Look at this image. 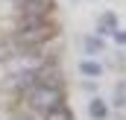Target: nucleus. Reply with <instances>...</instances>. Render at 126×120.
Wrapping results in <instances>:
<instances>
[{"mask_svg": "<svg viewBox=\"0 0 126 120\" xmlns=\"http://www.w3.org/2000/svg\"><path fill=\"white\" fill-rule=\"evenodd\" d=\"M62 88L59 85H38V88L30 91V103L35 111H41V114H47V111H53V108H59L62 105Z\"/></svg>", "mask_w": 126, "mask_h": 120, "instance_id": "obj_1", "label": "nucleus"}, {"mask_svg": "<svg viewBox=\"0 0 126 120\" xmlns=\"http://www.w3.org/2000/svg\"><path fill=\"white\" fill-rule=\"evenodd\" d=\"M53 35V27L44 21V18H24V27L18 32V38L24 41V44H38V41H44V38H50Z\"/></svg>", "mask_w": 126, "mask_h": 120, "instance_id": "obj_2", "label": "nucleus"}, {"mask_svg": "<svg viewBox=\"0 0 126 120\" xmlns=\"http://www.w3.org/2000/svg\"><path fill=\"white\" fill-rule=\"evenodd\" d=\"M21 12H24V18H47L50 3H47V0H24Z\"/></svg>", "mask_w": 126, "mask_h": 120, "instance_id": "obj_3", "label": "nucleus"}, {"mask_svg": "<svg viewBox=\"0 0 126 120\" xmlns=\"http://www.w3.org/2000/svg\"><path fill=\"white\" fill-rule=\"evenodd\" d=\"M106 111H109V108H106V103H103V100H91L88 114H91L94 120H106Z\"/></svg>", "mask_w": 126, "mask_h": 120, "instance_id": "obj_4", "label": "nucleus"}, {"mask_svg": "<svg viewBox=\"0 0 126 120\" xmlns=\"http://www.w3.org/2000/svg\"><path fill=\"white\" fill-rule=\"evenodd\" d=\"M100 30L103 32H117V18H114L111 12H106V15L100 18Z\"/></svg>", "mask_w": 126, "mask_h": 120, "instance_id": "obj_5", "label": "nucleus"}, {"mask_svg": "<svg viewBox=\"0 0 126 120\" xmlns=\"http://www.w3.org/2000/svg\"><path fill=\"white\" fill-rule=\"evenodd\" d=\"M79 70H82V76H100V73H103V67H100L97 61H91V59L82 61V64H79Z\"/></svg>", "mask_w": 126, "mask_h": 120, "instance_id": "obj_6", "label": "nucleus"}, {"mask_svg": "<svg viewBox=\"0 0 126 120\" xmlns=\"http://www.w3.org/2000/svg\"><path fill=\"white\" fill-rule=\"evenodd\" d=\"M100 50H103V38H94V35H91V38H85V53H91V56H94V53H100Z\"/></svg>", "mask_w": 126, "mask_h": 120, "instance_id": "obj_7", "label": "nucleus"}, {"mask_svg": "<svg viewBox=\"0 0 126 120\" xmlns=\"http://www.w3.org/2000/svg\"><path fill=\"white\" fill-rule=\"evenodd\" d=\"M47 120H70V111L59 105V108H53V111H47Z\"/></svg>", "mask_w": 126, "mask_h": 120, "instance_id": "obj_8", "label": "nucleus"}, {"mask_svg": "<svg viewBox=\"0 0 126 120\" xmlns=\"http://www.w3.org/2000/svg\"><path fill=\"white\" fill-rule=\"evenodd\" d=\"M114 35H117V41H120V44H126V32H114Z\"/></svg>", "mask_w": 126, "mask_h": 120, "instance_id": "obj_9", "label": "nucleus"}]
</instances>
